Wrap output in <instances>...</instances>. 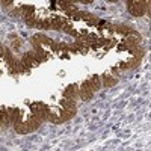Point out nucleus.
I'll return each instance as SVG.
<instances>
[{
    "instance_id": "obj_3",
    "label": "nucleus",
    "mask_w": 151,
    "mask_h": 151,
    "mask_svg": "<svg viewBox=\"0 0 151 151\" xmlns=\"http://www.w3.org/2000/svg\"><path fill=\"white\" fill-rule=\"evenodd\" d=\"M94 94H95V92L91 89V86L88 85V82H83V83L80 85V88H79V97H80L82 100L88 101V100H91V98H92Z\"/></svg>"
},
{
    "instance_id": "obj_12",
    "label": "nucleus",
    "mask_w": 151,
    "mask_h": 151,
    "mask_svg": "<svg viewBox=\"0 0 151 151\" xmlns=\"http://www.w3.org/2000/svg\"><path fill=\"white\" fill-rule=\"evenodd\" d=\"M0 5H2L6 11H9V8H11V6L14 8V2H12V0H2V2H0Z\"/></svg>"
},
{
    "instance_id": "obj_4",
    "label": "nucleus",
    "mask_w": 151,
    "mask_h": 151,
    "mask_svg": "<svg viewBox=\"0 0 151 151\" xmlns=\"http://www.w3.org/2000/svg\"><path fill=\"white\" fill-rule=\"evenodd\" d=\"M64 98H67V100H71V101H76V100L79 98V86L77 85H70V86H67V89L64 91Z\"/></svg>"
},
{
    "instance_id": "obj_8",
    "label": "nucleus",
    "mask_w": 151,
    "mask_h": 151,
    "mask_svg": "<svg viewBox=\"0 0 151 151\" xmlns=\"http://www.w3.org/2000/svg\"><path fill=\"white\" fill-rule=\"evenodd\" d=\"M50 23H52V29L62 30L65 27V24L68 23V20L67 18H60V17H52L50 18Z\"/></svg>"
},
{
    "instance_id": "obj_14",
    "label": "nucleus",
    "mask_w": 151,
    "mask_h": 151,
    "mask_svg": "<svg viewBox=\"0 0 151 151\" xmlns=\"http://www.w3.org/2000/svg\"><path fill=\"white\" fill-rule=\"evenodd\" d=\"M3 53H5V45L0 44V56H3Z\"/></svg>"
},
{
    "instance_id": "obj_10",
    "label": "nucleus",
    "mask_w": 151,
    "mask_h": 151,
    "mask_svg": "<svg viewBox=\"0 0 151 151\" xmlns=\"http://www.w3.org/2000/svg\"><path fill=\"white\" fill-rule=\"evenodd\" d=\"M14 130H15L18 134H27V133H30V129H29L27 121H21V122L15 124V125H14Z\"/></svg>"
},
{
    "instance_id": "obj_1",
    "label": "nucleus",
    "mask_w": 151,
    "mask_h": 151,
    "mask_svg": "<svg viewBox=\"0 0 151 151\" xmlns=\"http://www.w3.org/2000/svg\"><path fill=\"white\" fill-rule=\"evenodd\" d=\"M127 9L133 17H144L145 14L150 15V2L148 0H129Z\"/></svg>"
},
{
    "instance_id": "obj_6",
    "label": "nucleus",
    "mask_w": 151,
    "mask_h": 151,
    "mask_svg": "<svg viewBox=\"0 0 151 151\" xmlns=\"http://www.w3.org/2000/svg\"><path fill=\"white\" fill-rule=\"evenodd\" d=\"M100 77H101V86H104V88H113V86L118 83V79L113 77V76L109 74V73L100 76Z\"/></svg>"
},
{
    "instance_id": "obj_5",
    "label": "nucleus",
    "mask_w": 151,
    "mask_h": 151,
    "mask_svg": "<svg viewBox=\"0 0 151 151\" xmlns=\"http://www.w3.org/2000/svg\"><path fill=\"white\" fill-rule=\"evenodd\" d=\"M112 30L118 32L124 36H130L132 33L136 32V29H133L132 26H127V24H112Z\"/></svg>"
},
{
    "instance_id": "obj_11",
    "label": "nucleus",
    "mask_w": 151,
    "mask_h": 151,
    "mask_svg": "<svg viewBox=\"0 0 151 151\" xmlns=\"http://www.w3.org/2000/svg\"><path fill=\"white\" fill-rule=\"evenodd\" d=\"M9 40L12 41V48H14L15 52H17V50H20V47H21V40H20V38H18L15 33L9 35Z\"/></svg>"
},
{
    "instance_id": "obj_9",
    "label": "nucleus",
    "mask_w": 151,
    "mask_h": 151,
    "mask_svg": "<svg viewBox=\"0 0 151 151\" xmlns=\"http://www.w3.org/2000/svg\"><path fill=\"white\" fill-rule=\"evenodd\" d=\"M86 82H88V85L91 86V89H92L94 92L98 91L100 88H101V77H100V76H92V77L88 79Z\"/></svg>"
},
{
    "instance_id": "obj_13",
    "label": "nucleus",
    "mask_w": 151,
    "mask_h": 151,
    "mask_svg": "<svg viewBox=\"0 0 151 151\" xmlns=\"http://www.w3.org/2000/svg\"><path fill=\"white\" fill-rule=\"evenodd\" d=\"M119 74H121V71L118 70V67H113V68H112V76H113V77H116V79H118V77H119Z\"/></svg>"
},
{
    "instance_id": "obj_7",
    "label": "nucleus",
    "mask_w": 151,
    "mask_h": 151,
    "mask_svg": "<svg viewBox=\"0 0 151 151\" xmlns=\"http://www.w3.org/2000/svg\"><path fill=\"white\" fill-rule=\"evenodd\" d=\"M11 127V121H9V116H8V110L5 106L0 107V129H8Z\"/></svg>"
},
{
    "instance_id": "obj_2",
    "label": "nucleus",
    "mask_w": 151,
    "mask_h": 151,
    "mask_svg": "<svg viewBox=\"0 0 151 151\" xmlns=\"http://www.w3.org/2000/svg\"><path fill=\"white\" fill-rule=\"evenodd\" d=\"M8 110V116H9V121H11V125L14 127L15 124L21 122L23 121V116H21V110L18 107H6Z\"/></svg>"
}]
</instances>
